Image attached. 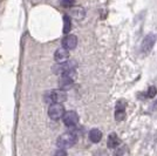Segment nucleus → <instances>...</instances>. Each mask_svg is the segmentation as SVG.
I'll return each instance as SVG.
<instances>
[{
    "label": "nucleus",
    "instance_id": "1",
    "mask_svg": "<svg viewBox=\"0 0 157 156\" xmlns=\"http://www.w3.org/2000/svg\"><path fill=\"white\" fill-rule=\"evenodd\" d=\"M78 141V135L74 131H68V133H65L62 135H60L58 137V141H56V144L58 147L61 148V149H66V148H71L73 147Z\"/></svg>",
    "mask_w": 157,
    "mask_h": 156
},
{
    "label": "nucleus",
    "instance_id": "2",
    "mask_svg": "<svg viewBox=\"0 0 157 156\" xmlns=\"http://www.w3.org/2000/svg\"><path fill=\"white\" fill-rule=\"evenodd\" d=\"M75 69H72V71H68L61 74V78L59 80V86L61 89H69L72 88L73 84H74V79H75Z\"/></svg>",
    "mask_w": 157,
    "mask_h": 156
},
{
    "label": "nucleus",
    "instance_id": "3",
    "mask_svg": "<svg viewBox=\"0 0 157 156\" xmlns=\"http://www.w3.org/2000/svg\"><path fill=\"white\" fill-rule=\"evenodd\" d=\"M157 35L154 33H150L148 35H145V38L142 41V45H141V52L144 55H148L151 52V49L154 48V45L156 44Z\"/></svg>",
    "mask_w": 157,
    "mask_h": 156
},
{
    "label": "nucleus",
    "instance_id": "4",
    "mask_svg": "<svg viewBox=\"0 0 157 156\" xmlns=\"http://www.w3.org/2000/svg\"><path fill=\"white\" fill-rule=\"evenodd\" d=\"M66 114L65 107L61 103H52L48 108V116L52 120H59Z\"/></svg>",
    "mask_w": 157,
    "mask_h": 156
},
{
    "label": "nucleus",
    "instance_id": "5",
    "mask_svg": "<svg viewBox=\"0 0 157 156\" xmlns=\"http://www.w3.org/2000/svg\"><path fill=\"white\" fill-rule=\"evenodd\" d=\"M66 100V93L62 89H54V91L48 92L46 94L47 102H53V103H61Z\"/></svg>",
    "mask_w": 157,
    "mask_h": 156
},
{
    "label": "nucleus",
    "instance_id": "6",
    "mask_svg": "<svg viewBox=\"0 0 157 156\" xmlns=\"http://www.w3.org/2000/svg\"><path fill=\"white\" fill-rule=\"evenodd\" d=\"M78 115L76 111H69L65 114V116H63V123L67 127H69V128L75 127L78 124Z\"/></svg>",
    "mask_w": 157,
    "mask_h": 156
},
{
    "label": "nucleus",
    "instance_id": "7",
    "mask_svg": "<svg viewBox=\"0 0 157 156\" xmlns=\"http://www.w3.org/2000/svg\"><path fill=\"white\" fill-rule=\"evenodd\" d=\"M125 107H127V103L123 100L117 101L116 107H115V119H116V121H122L125 117Z\"/></svg>",
    "mask_w": 157,
    "mask_h": 156
},
{
    "label": "nucleus",
    "instance_id": "8",
    "mask_svg": "<svg viewBox=\"0 0 157 156\" xmlns=\"http://www.w3.org/2000/svg\"><path fill=\"white\" fill-rule=\"evenodd\" d=\"M76 45H78V38L74 34H69V35L65 37L63 40H62V46L65 47L66 49H68V51L74 49L76 47Z\"/></svg>",
    "mask_w": 157,
    "mask_h": 156
},
{
    "label": "nucleus",
    "instance_id": "9",
    "mask_svg": "<svg viewBox=\"0 0 157 156\" xmlns=\"http://www.w3.org/2000/svg\"><path fill=\"white\" fill-rule=\"evenodd\" d=\"M69 57V51L68 49H66L65 47H61V48H58L56 49V52L54 54V59H55V61H58V62H65L66 60L68 59Z\"/></svg>",
    "mask_w": 157,
    "mask_h": 156
},
{
    "label": "nucleus",
    "instance_id": "10",
    "mask_svg": "<svg viewBox=\"0 0 157 156\" xmlns=\"http://www.w3.org/2000/svg\"><path fill=\"white\" fill-rule=\"evenodd\" d=\"M102 138V133L101 130L98 129V128H93L90 131H89V140L92 141L93 143H98Z\"/></svg>",
    "mask_w": 157,
    "mask_h": 156
},
{
    "label": "nucleus",
    "instance_id": "11",
    "mask_svg": "<svg viewBox=\"0 0 157 156\" xmlns=\"http://www.w3.org/2000/svg\"><path fill=\"white\" fill-rule=\"evenodd\" d=\"M74 69V65H73V62H61L58 65V68L55 69V71L58 72L59 74H63L66 72L68 71H72Z\"/></svg>",
    "mask_w": 157,
    "mask_h": 156
},
{
    "label": "nucleus",
    "instance_id": "12",
    "mask_svg": "<svg viewBox=\"0 0 157 156\" xmlns=\"http://www.w3.org/2000/svg\"><path fill=\"white\" fill-rule=\"evenodd\" d=\"M107 144H108V147H109V148H111V149L116 148L118 144H120V138H118V136L115 134V133H111L110 135L108 136Z\"/></svg>",
    "mask_w": 157,
    "mask_h": 156
},
{
    "label": "nucleus",
    "instance_id": "13",
    "mask_svg": "<svg viewBox=\"0 0 157 156\" xmlns=\"http://www.w3.org/2000/svg\"><path fill=\"white\" fill-rule=\"evenodd\" d=\"M72 29V20L68 15L63 17V33H69V31Z\"/></svg>",
    "mask_w": 157,
    "mask_h": 156
},
{
    "label": "nucleus",
    "instance_id": "14",
    "mask_svg": "<svg viewBox=\"0 0 157 156\" xmlns=\"http://www.w3.org/2000/svg\"><path fill=\"white\" fill-rule=\"evenodd\" d=\"M73 15H74L76 19H83V17H85V10H83L82 7L74 8V10H73Z\"/></svg>",
    "mask_w": 157,
    "mask_h": 156
},
{
    "label": "nucleus",
    "instance_id": "15",
    "mask_svg": "<svg viewBox=\"0 0 157 156\" xmlns=\"http://www.w3.org/2000/svg\"><path fill=\"white\" fill-rule=\"evenodd\" d=\"M156 93H157V89L155 86H151L149 87V89H148V93H147V98L149 99H152L156 96Z\"/></svg>",
    "mask_w": 157,
    "mask_h": 156
},
{
    "label": "nucleus",
    "instance_id": "16",
    "mask_svg": "<svg viewBox=\"0 0 157 156\" xmlns=\"http://www.w3.org/2000/svg\"><path fill=\"white\" fill-rule=\"evenodd\" d=\"M75 4V0H61V5L65 7H72Z\"/></svg>",
    "mask_w": 157,
    "mask_h": 156
},
{
    "label": "nucleus",
    "instance_id": "17",
    "mask_svg": "<svg viewBox=\"0 0 157 156\" xmlns=\"http://www.w3.org/2000/svg\"><path fill=\"white\" fill-rule=\"evenodd\" d=\"M54 156H67V153H66L65 149H58L56 151H55V154H54Z\"/></svg>",
    "mask_w": 157,
    "mask_h": 156
},
{
    "label": "nucleus",
    "instance_id": "18",
    "mask_svg": "<svg viewBox=\"0 0 157 156\" xmlns=\"http://www.w3.org/2000/svg\"><path fill=\"white\" fill-rule=\"evenodd\" d=\"M124 151H125V147H123V148H120L118 150H116V151H115L114 156H123V155H124Z\"/></svg>",
    "mask_w": 157,
    "mask_h": 156
}]
</instances>
